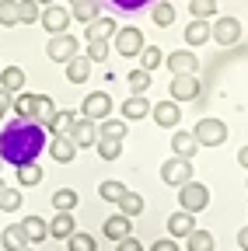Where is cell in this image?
<instances>
[{
    "instance_id": "obj_1",
    "label": "cell",
    "mask_w": 248,
    "mask_h": 251,
    "mask_svg": "<svg viewBox=\"0 0 248 251\" xmlns=\"http://www.w3.org/2000/svg\"><path fill=\"white\" fill-rule=\"evenodd\" d=\"M46 150V129L35 126L32 119H14L4 133H0V157L4 164H28Z\"/></svg>"
},
{
    "instance_id": "obj_2",
    "label": "cell",
    "mask_w": 248,
    "mask_h": 251,
    "mask_svg": "<svg viewBox=\"0 0 248 251\" xmlns=\"http://www.w3.org/2000/svg\"><path fill=\"white\" fill-rule=\"evenodd\" d=\"M178 206H182L185 213H203V209L210 206V188H206L203 181H185V185H178Z\"/></svg>"
},
{
    "instance_id": "obj_3",
    "label": "cell",
    "mask_w": 248,
    "mask_h": 251,
    "mask_svg": "<svg viewBox=\"0 0 248 251\" xmlns=\"http://www.w3.org/2000/svg\"><path fill=\"white\" fill-rule=\"evenodd\" d=\"M193 136L199 147H220V143H227V126L220 119H199L193 126Z\"/></svg>"
},
{
    "instance_id": "obj_4",
    "label": "cell",
    "mask_w": 248,
    "mask_h": 251,
    "mask_svg": "<svg viewBox=\"0 0 248 251\" xmlns=\"http://www.w3.org/2000/svg\"><path fill=\"white\" fill-rule=\"evenodd\" d=\"M210 42H217V46H234V42H241V21L231 18V14H220V18L210 25Z\"/></svg>"
},
{
    "instance_id": "obj_5",
    "label": "cell",
    "mask_w": 248,
    "mask_h": 251,
    "mask_svg": "<svg viewBox=\"0 0 248 251\" xmlns=\"http://www.w3.org/2000/svg\"><path fill=\"white\" fill-rule=\"evenodd\" d=\"M112 42H115V52H119V56H126V59H130V56H140L143 46H147V42H143V31H140L137 25L119 28L115 35H112Z\"/></svg>"
},
{
    "instance_id": "obj_6",
    "label": "cell",
    "mask_w": 248,
    "mask_h": 251,
    "mask_svg": "<svg viewBox=\"0 0 248 251\" xmlns=\"http://www.w3.org/2000/svg\"><path fill=\"white\" fill-rule=\"evenodd\" d=\"M77 49H81V42H77L74 35H67V31H59V35H53V39L46 42V56H49L53 63H67V59H74Z\"/></svg>"
},
{
    "instance_id": "obj_7",
    "label": "cell",
    "mask_w": 248,
    "mask_h": 251,
    "mask_svg": "<svg viewBox=\"0 0 248 251\" xmlns=\"http://www.w3.org/2000/svg\"><path fill=\"white\" fill-rule=\"evenodd\" d=\"M161 181L165 185H185L193 181V161H185V157H168V161L161 164Z\"/></svg>"
},
{
    "instance_id": "obj_8",
    "label": "cell",
    "mask_w": 248,
    "mask_h": 251,
    "mask_svg": "<svg viewBox=\"0 0 248 251\" xmlns=\"http://www.w3.org/2000/svg\"><path fill=\"white\" fill-rule=\"evenodd\" d=\"M81 115H84V119H91V122L109 119V115H112V98H109L105 91H91L87 98L81 101Z\"/></svg>"
},
{
    "instance_id": "obj_9",
    "label": "cell",
    "mask_w": 248,
    "mask_h": 251,
    "mask_svg": "<svg viewBox=\"0 0 248 251\" xmlns=\"http://www.w3.org/2000/svg\"><path fill=\"white\" fill-rule=\"evenodd\" d=\"M168 94H171V101H193V98H199V77L196 74H175L171 84H168Z\"/></svg>"
},
{
    "instance_id": "obj_10",
    "label": "cell",
    "mask_w": 248,
    "mask_h": 251,
    "mask_svg": "<svg viewBox=\"0 0 248 251\" xmlns=\"http://www.w3.org/2000/svg\"><path fill=\"white\" fill-rule=\"evenodd\" d=\"M67 136H70V143H74L77 150L95 147V140H98V122H91V119L77 115V119H74V126L67 129Z\"/></svg>"
},
{
    "instance_id": "obj_11",
    "label": "cell",
    "mask_w": 248,
    "mask_h": 251,
    "mask_svg": "<svg viewBox=\"0 0 248 251\" xmlns=\"http://www.w3.org/2000/svg\"><path fill=\"white\" fill-rule=\"evenodd\" d=\"M70 21H74L70 11H67V7H59V4H49V7H42V14H39V25L49 31V35H59V31H67Z\"/></svg>"
},
{
    "instance_id": "obj_12",
    "label": "cell",
    "mask_w": 248,
    "mask_h": 251,
    "mask_svg": "<svg viewBox=\"0 0 248 251\" xmlns=\"http://www.w3.org/2000/svg\"><path fill=\"white\" fill-rule=\"evenodd\" d=\"M115 31H119L115 18L112 14H102V18H95L91 25H84V42H112Z\"/></svg>"
},
{
    "instance_id": "obj_13",
    "label": "cell",
    "mask_w": 248,
    "mask_h": 251,
    "mask_svg": "<svg viewBox=\"0 0 248 251\" xmlns=\"http://www.w3.org/2000/svg\"><path fill=\"white\" fill-rule=\"evenodd\" d=\"M165 67H168L171 74H196V70H199V59H196L193 49H175V52L165 56Z\"/></svg>"
},
{
    "instance_id": "obj_14",
    "label": "cell",
    "mask_w": 248,
    "mask_h": 251,
    "mask_svg": "<svg viewBox=\"0 0 248 251\" xmlns=\"http://www.w3.org/2000/svg\"><path fill=\"white\" fill-rule=\"evenodd\" d=\"M150 119L158 122V126H165V129H171V126L182 122V108H178V101L165 98V101H158V105H150Z\"/></svg>"
},
{
    "instance_id": "obj_15",
    "label": "cell",
    "mask_w": 248,
    "mask_h": 251,
    "mask_svg": "<svg viewBox=\"0 0 248 251\" xmlns=\"http://www.w3.org/2000/svg\"><path fill=\"white\" fill-rule=\"evenodd\" d=\"M193 230H196V213L178 209V213L168 216V234H171V237H189Z\"/></svg>"
},
{
    "instance_id": "obj_16",
    "label": "cell",
    "mask_w": 248,
    "mask_h": 251,
    "mask_svg": "<svg viewBox=\"0 0 248 251\" xmlns=\"http://www.w3.org/2000/svg\"><path fill=\"white\" fill-rule=\"evenodd\" d=\"M70 18L91 25L95 18H102V0H70Z\"/></svg>"
},
{
    "instance_id": "obj_17",
    "label": "cell",
    "mask_w": 248,
    "mask_h": 251,
    "mask_svg": "<svg viewBox=\"0 0 248 251\" xmlns=\"http://www.w3.org/2000/svg\"><path fill=\"white\" fill-rule=\"evenodd\" d=\"M199 150V143H196V136L193 133H185V129H175L171 133V153L175 157H185V161H193V153Z\"/></svg>"
},
{
    "instance_id": "obj_18",
    "label": "cell",
    "mask_w": 248,
    "mask_h": 251,
    "mask_svg": "<svg viewBox=\"0 0 248 251\" xmlns=\"http://www.w3.org/2000/svg\"><path fill=\"white\" fill-rule=\"evenodd\" d=\"M21 230H25L28 244H42V241L49 237V224H46L42 216H25V220H21Z\"/></svg>"
},
{
    "instance_id": "obj_19",
    "label": "cell",
    "mask_w": 248,
    "mask_h": 251,
    "mask_svg": "<svg viewBox=\"0 0 248 251\" xmlns=\"http://www.w3.org/2000/svg\"><path fill=\"white\" fill-rule=\"evenodd\" d=\"M147 115H150V101L143 98V94H133V98L122 101V119H126V122H140Z\"/></svg>"
},
{
    "instance_id": "obj_20",
    "label": "cell",
    "mask_w": 248,
    "mask_h": 251,
    "mask_svg": "<svg viewBox=\"0 0 248 251\" xmlns=\"http://www.w3.org/2000/svg\"><path fill=\"white\" fill-rule=\"evenodd\" d=\"M56 112H59V108L53 105L49 94H35V108H32V122H35V126H42V129H46Z\"/></svg>"
},
{
    "instance_id": "obj_21",
    "label": "cell",
    "mask_w": 248,
    "mask_h": 251,
    "mask_svg": "<svg viewBox=\"0 0 248 251\" xmlns=\"http://www.w3.org/2000/svg\"><path fill=\"white\" fill-rule=\"evenodd\" d=\"M49 153H53V161H56V164H70L74 157H77V147L70 143V136H53Z\"/></svg>"
},
{
    "instance_id": "obj_22",
    "label": "cell",
    "mask_w": 248,
    "mask_h": 251,
    "mask_svg": "<svg viewBox=\"0 0 248 251\" xmlns=\"http://www.w3.org/2000/svg\"><path fill=\"white\" fill-rule=\"evenodd\" d=\"M87 77H91V59H87V56L77 52L74 59H67V80H70V84H84Z\"/></svg>"
},
{
    "instance_id": "obj_23",
    "label": "cell",
    "mask_w": 248,
    "mask_h": 251,
    "mask_svg": "<svg viewBox=\"0 0 248 251\" xmlns=\"http://www.w3.org/2000/svg\"><path fill=\"white\" fill-rule=\"evenodd\" d=\"M133 234V227H130V216H122V213H112L109 220H105V237H112V241H122V237H130Z\"/></svg>"
},
{
    "instance_id": "obj_24",
    "label": "cell",
    "mask_w": 248,
    "mask_h": 251,
    "mask_svg": "<svg viewBox=\"0 0 248 251\" xmlns=\"http://www.w3.org/2000/svg\"><path fill=\"white\" fill-rule=\"evenodd\" d=\"M0 91H7V94L25 91V70L21 67H4L0 70Z\"/></svg>"
},
{
    "instance_id": "obj_25",
    "label": "cell",
    "mask_w": 248,
    "mask_h": 251,
    "mask_svg": "<svg viewBox=\"0 0 248 251\" xmlns=\"http://www.w3.org/2000/svg\"><path fill=\"white\" fill-rule=\"evenodd\" d=\"M0 244H4L7 251H25V248H28V237H25L21 224H11V227H4V234H0Z\"/></svg>"
},
{
    "instance_id": "obj_26",
    "label": "cell",
    "mask_w": 248,
    "mask_h": 251,
    "mask_svg": "<svg viewBox=\"0 0 248 251\" xmlns=\"http://www.w3.org/2000/svg\"><path fill=\"white\" fill-rule=\"evenodd\" d=\"M185 42H189V46H203V42H210V21L193 18L189 25H185Z\"/></svg>"
},
{
    "instance_id": "obj_27",
    "label": "cell",
    "mask_w": 248,
    "mask_h": 251,
    "mask_svg": "<svg viewBox=\"0 0 248 251\" xmlns=\"http://www.w3.org/2000/svg\"><path fill=\"white\" fill-rule=\"evenodd\" d=\"M126 133H130V126H126V119H102L98 122V136H112V140H126Z\"/></svg>"
},
{
    "instance_id": "obj_28",
    "label": "cell",
    "mask_w": 248,
    "mask_h": 251,
    "mask_svg": "<svg viewBox=\"0 0 248 251\" xmlns=\"http://www.w3.org/2000/svg\"><path fill=\"white\" fill-rule=\"evenodd\" d=\"M11 108H14V119H32L35 94H32V91H18L14 98H11Z\"/></svg>"
},
{
    "instance_id": "obj_29",
    "label": "cell",
    "mask_w": 248,
    "mask_h": 251,
    "mask_svg": "<svg viewBox=\"0 0 248 251\" xmlns=\"http://www.w3.org/2000/svg\"><path fill=\"white\" fill-rule=\"evenodd\" d=\"M74 119H77V112H74V108L56 112V115H53V122L46 126V133H53V136H67V129L74 126Z\"/></svg>"
},
{
    "instance_id": "obj_30",
    "label": "cell",
    "mask_w": 248,
    "mask_h": 251,
    "mask_svg": "<svg viewBox=\"0 0 248 251\" xmlns=\"http://www.w3.org/2000/svg\"><path fill=\"white\" fill-rule=\"evenodd\" d=\"M74 234V213H56L53 220H49V237H70Z\"/></svg>"
},
{
    "instance_id": "obj_31",
    "label": "cell",
    "mask_w": 248,
    "mask_h": 251,
    "mask_svg": "<svg viewBox=\"0 0 248 251\" xmlns=\"http://www.w3.org/2000/svg\"><path fill=\"white\" fill-rule=\"evenodd\" d=\"M81 202V196L74 192V188H59V192H53V209L56 213H74Z\"/></svg>"
},
{
    "instance_id": "obj_32",
    "label": "cell",
    "mask_w": 248,
    "mask_h": 251,
    "mask_svg": "<svg viewBox=\"0 0 248 251\" xmlns=\"http://www.w3.org/2000/svg\"><path fill=\"white\" fill-rule=\"evenodd\" d=\"M185 248H189V251H213L217 248V237L210 234V230H193L189 237H185Z\"/></svg>"
},
{
    "instance_id": "obj_33",
    "label": "cell",
    "mask_w": 248,
    "mask_h": 251,
    "mask_svg": "<svg viewBox=\"0 0 248 251\" xmlns=\"http://www.w3.org/2000/svg\"><path fill=\"white\" fill-rule=\"evenodd\" d=\"M14 171H18V185H21V188H32V185H39V181H42V168H39L35 161L18 164Z\"/></svg>"
},
{
    "instance_id": "obj_34",
    "label": "cell",
    "mask_w": 248,
    "mask_h": 251,
    "mask_svg": "<svg viewBox=\"0 0 248 251\" xmlns=\"http://www.w3.org/2000/svg\"><path fill=\"white\" fill-rule=\"evenodd\" d=\"M95 150L102 161H115V157L122 153V140H112V136H98L95 140Z\"/></svg>"
},
{
    "instance_id": "obj_35",
    "label": "cell",
    "mask_w": 248,
    "mask_h": 251,
    "mask_svg": "<svg viewBox=\"0 0 248 251\" xmlns=\"http://www.w3.org/2000/svg\"><path fill=\"white\" fill-rule=\"evenodd\" d=\"M115 206H119V213H122V216H130V220H133V216H140V213H143V196L126 192V196H122Z\"/></svg>"
},
{
    "instance_id": "obj_36",
    "label": "cell",
    "mask_w": 248,
    "mask_h": 251,
    "mask_svg": "<svg viewBox=\"0 0 248 251\" xmlns=\"http://www.w3.org/2000/svg\"><path fill=\"white\" fill-rule=\"evenodd\" d=\"M126 192H130V188L122 185V181H115V178H109V181H102V185H98V196H102L105 202H119Z\"/></svg>"
},
{
    "instance_id": "obj_37",
    "label": "cell",
    "mask_w": 248,
    "mask_h": 251,
    "mask_svg": "<svg viewBox=\"0 0 248 251\" xmlns=\"http://www.w3.org/2000/svg\"><path fill=\"white\" fill-rule=\"evenodd\" d=\"M21 188H14V185H4L0 188V209L4 213H14V209H21Z\"/></svg>"
},
{
    "instance_id": "obj_38",
    "label": "cell",
    "mask_w": 248,
    "mask_h": 251,
    "mask_svg": "<svg viewBox=\"0 0 248 251\" xmlns=\"http://www.w3.org/2000/svg\"><path fill=\"white\" fill-rule=\"evenodd\" d=\"M67 248H70V251H98V237H91V234H84V230H81V234L74 230V234L67 237Z\"/></svg>"
},
{
    "instance_id": "obj_39",
    "label": "cell",
    "mask_w": 248,
    "mask_h": 251,
    "mask_svg": "<svg viewBox=\"0 0 248 251\" xmlns=\"http://www.w3.org/2000/svg\"><path fill=\"white\" fill-rule=\"evenodd\" d=\"M165 63V52L158 49V46H143V52H140V70H158Z\"/></svg>"
},
{
    "instance_id": "obj_40",
    "label": "cell",
    "mask_w": 248,
    "mask_h": 251,
    "mask_svg": "<svg viewBox=\"0 0 248 251\" xmlns=\"http://www.w3.org/2000/svg\"><path fill=\"white\" fill-rule=\"evenodd\" d=\"M42 14V7L35 4V0H18V21L21 25H35Z\"/></svg>"
},
{
    "instance_id": "obj_41",
    "label": "cell",
    "mask_w": 248,
    "mask_h": 251,
    "mask_svg": "<svg viewBox=\"0 0 248 251\" xmlns=\"http://www.w3.org/2000/svg\"><path fill=\"white\" fill-rule=\"evenodd\" d=\"M189 14L199 21H210V14H217V0H189Z\"/></svg>"
},
{
    "instance_id": "obj_42",
    "label": "cell",
    "mask_w": 248,
    "mask_h": 251,
    "mask_svg": "<svg viewBox=\"0 0 248 251\" xmlns=\"http://www.w3.org/2000/svg\"><path fill=\"white\" fill-rule=\"evenodd\" d=\"M0 25H4V28L21 25L18 21V0H0Z\"/></svg>"
},
{
    "instance_id": "obj_43",
    "label": "cell",
    "mask_w": 248,
    "mask_h": 251,
    "mask_svg": "<svg viewBox=\"0 0 248 251\" xmlns=\"http://www.w3.org/2000/svg\"><path fill=\"white\" fill-rule=\"evenodd\" d=\"M126 84H130V91H133V94H143V91L150 87V70H130Z\"/></svg>"
},
{
    "instance_id": "obj_44",
    "label": "cell",
    "mask_w": 248,
    "mask_h": 251,
    "mask_svg": "<svg viewBox=\"0 0 248 251\" xmlns=\"http://www.w3.org/2000/svg\"><path fill=\"white\" fill-rule=\"evenodd\" d=\"M150 21L158 25V28H168V25L175 21V7H171V4H154V14H150Z\"/></svg>"
},
{
    "instance_id": "obj_45",
    "label": "cell",
    "mask_w": 248,
    "mask_h": 251,
    "mask_svg": "<svg viewBox=\"0 0 248 251\" xmlns=\"http://www.w3.org/2000/svg\"><path fill=\"white\" fill-rule=\"evenodd\" d=\"M91 63H105L109 59V42H87V52H84Z\"/></svg>"
},
{
    "instance_id": "obj_46",
    "label": "cell",
    "mask_w": 248,
    "mask_h": 251,
    "mask_svg": "<svg viewBox=\"0 0 248 251\" xmlns=\"http://www.w3.org/2000/svg\"><path fill=\"white\" fill-rule=\"evenodd\" d=\"M112 7H119V11H137V7H147V4H154V0H109Z\"/></svg>"
},
{
    "instance_id": "obj_47",
    "label": "cell",
    "mask_w": 248,
    "mask_h": 251,
    "mask_svg": "<svg viewBox=\"0 0 248 251\" xmlns=\"http://www.w3.org/2000/svg\"><path fill=\"white\" fill-rule=\"evenodd\" d=\"M115 251H143V244L130 234V237H122V241H115Z\"/></svg>"
},
{
    "instance_id": "obj_48",
    "label": "cell",
    "mask_w": 248,
    "mask_h": 251,
    "mask_svg": "<svg viewBox=\"0 0 248 251\" xmlns=\"http://www.w3.org/2000/svg\"><path fill=\"white\" fill-rule=\"evenodd\" d=\"M150 251H178V241L175 237H161V241H154Z\"/></svg>"
},
{
    "instance_id": "obj_49",
    "label": "cell",
    "mask_w": 248,
    "mask_h": 251,
    "mask_svg": "<svg viewBox=\"0 0 248 251\" xmlns=\"http://www.w3.org/2000/svg\"><path fill=\"white\" fill-rule=\"evenodd\" d=\"M7 108H11V94H7V91H0V122H4Z\"/></svg>"
},
{
    "instance_id": "obj_50",
    "label": "cell",
    "mask_w": 248,
    "mask_h": 251,
    "mask_svg": "<svg viewBox=\"0 0 248 251\" xmlns=\"http://www.w3.org/2000/svg\"><path fill=\"white\" fill-rule=\"evenodd\" d=\"M238 244H241V251H248V227L238 230Z\"/></svg>"
},
{
    "instance_id": "obj_51",
    "label": "cell",
    "mask_w": 248,
    "mask_h": 251,
    "mask_svg": "<svg viewBox=\"0 0 248 251\" xmlns=\"http://www.w3.org/2000/svg\"><path fill=\"white\" fill-rule=\"evenodd\" d=\"M238 164L248 171V147H241V150H238Z\"/></svg>"
},
{
    "instance_id": "obj_52",
    "label": "cell",
    "mask_w": 248,
    "mask_h": 251,
    "mask_svg": "<svg viewBox=\"0 0 248 251\" xmlns=\"http://www.w3.org/2000/svg\"><path fill=\"white\" fill-rule=\"evenodd\" d=\"M39 7H49V4H59V0H35Z\"/></svg>"
},
{
    "instance_id": "obj_53",
    "label": "cell",
    "mask_w": 248,
    "mask_h": 251,
    "mask_svg": "<svg viewBox=\"0 0 248 251\" xmlns=\"http://www.w3.org/2000/svg\"><path fill=\"white\" fill-rule=\"evenodd\" d=\"M0 171H4V157H0Z\"/></svg>"
},
{
    "instance_id": "obj_54",
    "label": "cell",
    "mask_w": 248,
    "mask_h": 251,
    "mask_svg": "<svg viewBox=\"0 0 248 251\" xmlns=\"http://www.w3.org/2000/svg\"><path fill=\"white\" fill-rule=\"evenodd\" d=\"M0 188H4V181H0Z\"/></svg>"
},
{
    "instance_id": "obj_55",
    "label": "cell",
    "mask_w": 248,
    "mask_h": 251,
    "mask_svg": "<svg viewBox=\"0 0 248 251\" xmlns=\"http://www.w3.org/2000/svg\"><path fill=\"white\" fill-rule=\"evenodd\" d=\"M25 251H32V248H25Z\"/></svg>"
},
{
    "instance_id": "obj_56",
    "label": "cell",
    "mask_w": 248,
    "mask_h": 251,
    "mask_svg": "<svg viewBox=\"0 0 248 251\" xmlns=\"http://www.w3.org/2000/svg\"><path fill=\"white\" fill-rule=\"evenodd\" d=\"M245 185H248V181H245Z\"/></svg>"
}]
</instances>
